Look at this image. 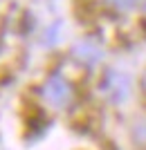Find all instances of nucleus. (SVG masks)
Instances as JSON below:
<instances>
[{
	"instance_id": "1",
	"label": "nucleus",
	"mask_w": 146,
	"mask_h": 150,
	"mask_svg": "<svg viewBox=\"0 0 146 150\" xmlns=\"http://www.w3.org/2000/svg\"><path fill=\"white\" fill-rule=\"evenodd\" d=\"M113 2H117V5H121V7H128L133 0H113Z\"/></svg>"
}]
</instances>
